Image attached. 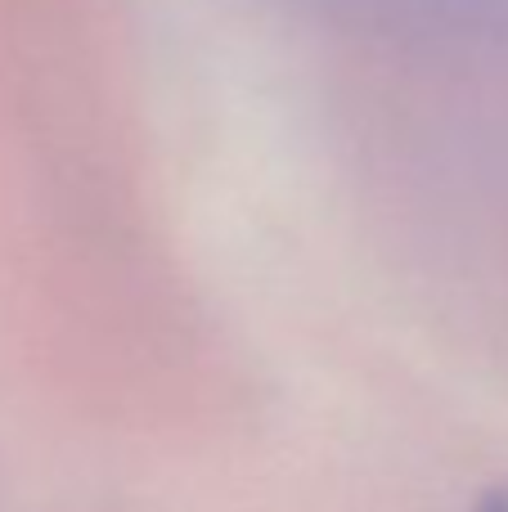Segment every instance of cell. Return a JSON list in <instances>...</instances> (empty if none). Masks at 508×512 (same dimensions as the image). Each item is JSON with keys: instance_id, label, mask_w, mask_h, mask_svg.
<instances>
[{"instance_id": "2", "label": "cell", "mask_w": 508, "mask_h": 512, "mask_svg": "<svg viewBox=\"0 0 508 512\" xmlns=\"http://www.w3.org/2000/svg\"><path fill=\"white\" fill-rule=\"evenodd\" d=\"M473 512H508V477L495 481L491 490H482V499L473 504Z\"/></svg>"}, {"instance_id": "1", "label": "cell", "mask_w": 508, "mask_h": 512, "mask_svg": "<svg viewBox=\"0 0 508 512\" xmlns=\"http://www.w3.org/2000/svg\"><path fill=\"white\" fill-rule=\"evenodd\" d=\"M302 5L351 32L508 59V0H302Z\"/></svg>"}]
</instances>
